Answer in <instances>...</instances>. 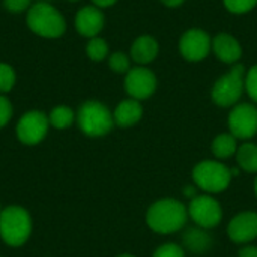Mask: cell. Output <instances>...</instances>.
Masks as SVG:
<instances>
[{
  "instance_id": "cell-32",
  "label": "cell",
  "mask_w": 257,
  "mask_h": 257,
  "mask_svg": "<svg viewBox=\"0 0 257 257\" xmlns=\"http://www.w3.org/2000/svg\"><path fill=\"white\" fill-rule=\"evenodd\" d=\"M117 257H136V256H133V254H126V253H125V254H120V256H117Z\"/></svg>"
},
{
  "instance_id": "cell-13",
  "label": "cell",
  "mask_w": 257,
  "mask_h": 257,
  "mask_svg": "<svg viewBox=\"0 0 257 257\" xmlns=\"http://www.w3.org/2000/svg\"><path fill=\"white\" fill-rule=\"evenodd\" d=\"M104 23H105V17L104 12L101 11V8L95 6V5H89L81 8L74 20L75 29L77 32L84 36V38H95L101 33V30L104 29Z\"/></svg>"
},
{
  "instance_id": "cell-16",
  "label": "cell",
  "mask_w": 257,
  "mask_h": 257,
  "mask_svg": "<svg viewBox=\"0 0 257 257\" xmlns=\"http://www.w3.org/2000/svg\"><path fill=\"white\" fill-rule=\"evenodd\" d=\"M143 116V108L140 101L137 99H123L122 102H119V105L116 107L113 117H114V125L120 126V128H130L133 125H136Z\"/></svg>"
},
{
  "instance_id": "cell-14",
  "label": "cell",
  "mask_w": 257,
  "mask_h": 257,
  "mask_svg": "<svg viewBox=\"0 0 257 257\" xmlns=\"http://www.w3.org/2000/svg\"><path fill=\"white\" fill-rule=\"evenodd\" d=\"M212 50L221 62L229 65L236 63L242 56V47L239 41L226 32L215 35V38L212 39Z\"/></svg>"
},
{
  "instance_id": "cell-12",
  "label": "cell",
  "mask_w": 257,
  "mask_h": 257,
  "mask_svg": "<svg viewBox=\"0 0 257 257\" xmlns=\"http://www.w3.org/2000/svg\"><path fill=\"white\" fill-rule=\"evenodd\" d=\"M227 235L235 244H248L257 239V212H241L227 226Z\"/></svg>"
},
{
  "instance_id": "cell-19",
  "label": "cell",
  "mask_w": 257,
  "mask_h": 257,
  "mask_svg": "<svg viewBox=\"0 0 257 257\" xmlns=\"http://www.w3.org/2000/svg\"><path fill=\"white\" fill-rule=\"evenodd\" d=\"M236 160L241 169L248 173H257V145L244 143L236 151Z\"/></svg>"
},
{
  "instance_id": "cell-3",
  "label": "cell",
  "mask_w": 257,
  "mask_h": 257,
  "mask_svg": "<svg viewBox=\"0 0 257 257\" xmlns=\"http://www.w3.org/2000/svg\"><path fill=\"white\" fill-rule=\"evenodd\" d=\"M32 233V218L21 206H8L0 212V238L9 247H21Z\"/></svg>"
},
{
  "instance_id": "cell-7",
  "label": "cell",
  "mask_w": 257,
  "mask_h": 257,
  "mask_svg": "<svg viewBox=\"0 0 257 257\" xmlns=\"http://www.w3.org/2000/svg\"><path fill=\"white\" fill-rule=\"evenodd\" d=\"M188 217L202 229H214L223 218V209L218 200L209 194H197L188 205Z\"/></svg>"
},
{
  "instance_id": "cell-8",
  "label": "cell",
  "mask_w": 257,
  "mask_h": 257,
  "mask_svg": "<svg viewBox=\"0 0 257 257\" xmlns=\"http://www.w3.org/2000/svg\"><path fill=\"white\" fill-rule=\"evenodd\" d=\"M48 116L39 110H32L20 117L15 133L21 143L32 146L44 140L48 133Z\"/></svg>"
},
{
  "instance_id": "cell-26",
  "label": "cell",
  "mask_w": 257,
  "mask_h": 257,
  "mask_svg": "<svg viewBox=\"0 0 257 257\" xmlns=\"http://www.w3.org/2000/svg\"><path fill=\"white\" fill-rule=\"evenodd\" d=\"M245 90L248 96L257 102V65L250 68L245 74Z\"/></svg>"
},
{
  "instance_id": "cell-9",
  "label": "cell",
  "mask_w": 257,
  "mask_h": 257,
  "mask_svg": "<svg viewBox=\"0 0 257 257\" xmlns=\"http://www.w3.org/2000/svg\"><path fill=\"white\" fill-rule=\"evenodd\" d=\"M230 134L241 140L253 139L257 134V107L253 104H238L229 114Z\"/></svg>"
},
{
  "instance_id": "cell-30",
  "label": "cell",
  "mask_w": 257,
  "mask_h": 257,
  "mask_svg": "<svg viewBox=\"0 0 257 257\" xmlns=\"http://www.w3.org/2000/svg\"><path fill=\"white\" fill-rule=\"evenodd\" d=\"M93 2V5L95 6H98V8H108V6H113L117 0H92Z\"/></svg>"
},
{
  "instance_id": "cell-15",
  "label": "cell",
  "mask_w": 257,
  "mask_h": 257,
  "mask_svg": "<svg viewBox=\"0 0 257 257\" xmlns=\"http://www.w3.org/2000/svg\"><path fill=\"white\" fill-rule=\"evenodd\" d=\"M158 42L151 35H142L137 39H134L131 45V59L137 65H148L155 60L158 56Z\"/></svg>"
},
{
  "instance_id": "cell-36",
  "label": "cell",
  "mask_w": 257,
  "mask_h": 257,
  "mask_svg": "<svg viewBox=\"0 0 257 257\" xmlns=\"http://www.w3.org/2000/svg\"><path fill=\"white\" fill-rule=\"evenodd\" d=\"M0 212H2V206H0Z\"/></svg>"
},
{
  "instance_id": "cell-29",
  "label": "cell",
  "mask_w": 257,
  "mask_h": 257,
  "mask_svg": "<svg viewBox=\"0 0 257 257\" xmlns=\"http://www.w3.org/2000/svg\"><path fill=\"white\" fill-rule=\"evenodd\" d=\"M239 257H257V247H244L239 250Z\"/></svg>"
},
{
  "instance_id": "cell-21",
  "label": "cell",
  "mask_w": 257,
  "mask_h": 257,
  "mask_svg": "<svg viewBox=\"0 0 257 257\" xmlns=\"http://www.w3.org/2000/svg\"><path fill=\"white\" fill-rule=\"evenodd\" d=\"M86 54L93 62H102L108 57V44L105 39L95 36L90 38L86 45Z\"/></svg>"
},
{
  "instance_id": "cell-2",
  "label": "cell",
  "mask_w": 257,
  "mask_h": 257,
  "mask_svg": "<svg viewBox=\"0 0 257 257\" xmlns=\"http://www.w3.org/2000/svg\"><path fill=\"white\" fill-rule=\"evenodd\" d=\"M27 27L45 39H57L66 32V20L50 2H35L26 12Z\"/></svg>"
},
{
  "instance_id": "cell-17",
  "label": "cell",
  "mask_w": 257,
  "mask_h": 257,
  "mask_svg": "<svg viewBox=\"0 0 257 257\" xmlns=\"http://www.w3.org/2000/svg\"><path fill=\"white\" fill-rule=\"evenodd\" d=\"M184 245L193 253H205L212 247V236L206 232V229H188L182 236Z\"/></svg>"
},
{
  "instance_id": "cell-23",
  "label": "cell",
  "mask_w": 257,
  "mask_h": 257,
  "mask_svg": "<svg viewBox=\"0 0 257 257\" xmlns=\"http://www.w3.org/2000/svg\"><path fill=\"white\" fill-rule=\"evenodd\" d=\"M17 81L15 71L8 63H0V93H8L14 89Z\"/></svg>"
},
{
  "instance_id": "cell-5",
  "label": "cell",
  "mask_w": 257,
  "mask_h": 257,
  "mask_svg": "<svg viewBox=\"0 0 257 257\" xmlns=\"http://www.w3.org/2000/svg\"><path fill=\"white\" fill-rule=\"evenodd\" d=\"M193 181L200 190L215 194L224 191L232 181V170L221 161L203 160L193 169Z\"/></svg>"
},
{
  "instance_id": "cell-4",
  "label": "cell",
  "mask_w": 257,
  "mask_h": 257,
  "mask_svg": "<svg viewBox=\"0 0 257 257\" xmlns=\"http://www.w3.org/2000/svg\"><path fill=\"white\" fill-rule=\"evenodd\" d=\"M80 130L89 137H104L114 126L113 113L99 101H86L77 113Z\"/></svg>"
},
{
  "instance_id": "cell-33",
  "label": "cell",
  "mask_w": 257,
  "mask_h": 257,
  "mask_svg": "<svg viewBox=\"0 0 257 257\" xmlns=\"http://www.w3.org/2000/svg\"><path fill=\"white\" fill-rule=\"evenodd\" d=\"M254 193H256V197H257V178H256V181H254Z\"/></svg>"
},
{
  "instance_id": "cell-10",
  "label": "cell",
  "mask_w": 257,
  "mask_h": 257,
  "mask_svg": "<svg viewBox=\"0 0 257 257\" xmlns=\"http://www.w3.org/2000/svg\"><path fill=\"white\" fill-rule=\"evenodd\" d=\"M211 50L212 39L202 29H190L179 39V51L188 62H200L206 59Z\"/></svg>"
},
{
  "instance_id": "cell-22",
  "label": "cell",
  "mask_w": 257,
  "mask_h": 257,
  "mask_svg": "<svg viewBox=\"0 0 257 257\" xmlns=\"http://www.w3.org/2000/svg\"><path fill=\"white\" fill-rule=\"evenodd\" d=\"M108 66L116 74H126L131 69V59L120 51H116L108 56Z\"/></svg>"
},
{
  "instance_id": "cell-20",
  "label": "cell",
  "mask_w": 257,
  "mask_h": 257,
  "mask_svg": "<svg viewBox=\"0 0 257 257\" xmlns=\"http://www.w3.org/2000/svg\"><path fill=\"white\" fill-rule=\"evenodd\" d=\"M74 120H75V113L68 105H57L48 114L50 126L56 130H66L74 123Z\"/></svg>"
},
{
  "instance_id": "cell-34",
  "label": "cell",
  "mask_w": 257,
  "mask_h": 257,
  "mask_svg": "<svg viewBox=\"0 0 257 257\" xmlns=\"http://www.w3.org/2000/svg\"><path fill=\"white\" fill-rule=\"evenodd\" d=\"M38 2H50V0H38Z\"/></svg>"
},
{
  "instance_id": "cell-28",
  "label": "cell",
  "mask_w": 257,
  "mask_h": 257,
  "mask_svg": "<svg viewBox=\"0 0 257 257\" xmlns=\"http://www.w3.org/2000/svg\"><path fill=\"white\" fill-rule=\"evenodd\" d=\"M12 117V104L3 95H0V128L6 126Z\"/></svg>"
},
{
  "instance_id": "cell-25",
  "label": "cell",
  "mask_w": 257,
  "mask_h": 257,
  "mask_svg": "<svg viewBox=\"0 0 257 257\" xmlns=\"http://www.w3.org/2000/svg\"><path fill=\"white\" fill-rule=\"evenodd\" d=\"M152 257H185V253L181 245L169 242V244L158 247Z\"/></svg>"
},
{
  "instance_id": "cell-18",
  "label": "cell",
  "mask_w": 257,
  "mask_h": 257,
  "mask_svg": "<svg viewBox=\"0 0 257 257\" xmlns=\"http://www.w3.org/2000/svg\"><path fill=\"white\" fill-rule=\"evenodd\" d=\"M236 137L232 136L230 133L218 134L214 142H212V152L218 160H226L230 158L232 155L236 154L238 145H236Z\"/></svg>"
},
{
  "instance_id": "cell-24",
  "label": "cell",
  "mask_w": 257,
  "mask_h": 257,
  "mask_svg": "<svg viewBox=\"0 0 257 257\" xmlns=\"http://www.w3.org/2000/svg\"><path fill=\"white\" fill-rule=\"evenodd\" d=\"M257 5V0H224V6L233 14H245Z\"/></svg>"
},
{
  "instance_id": "cell-1",
  "label": "cell",
  "mask_w": 257,
  "mask_h": 257,
  "mask_svg": "<svg viewBox=\"0 0 257 257\" xmlns=\"http://www.w3.org/2000/svg\"><path fill=\"white\" fill-rule=\"evenodd\" d=\"M188 220V209L175 199H161L149 206L146 212V224L160 235H170L182 230Z\"/></svg>"
},
{
  "instance_id": "cell-6",
  "label": "cell",
  "mask_w": 257,
  "mask_h": 257,
  "mask_svg": "<svg viewBox=\"0 0 257 257\" xmlns=\"http://www.w3.org/2000/svg\"><path fill=\"white\" fill-rule=\"evenodd\" d=\"M245 90V68L233 66L226 75L220 77L212 87V101L220 107H233Z\"/></svg>"
},
{
  "instance_id": "cell-11",
  "label": "cell",
  "mask_w": 257,
  "mask_h": 257,
  "mask_svg": "<svg viewBox=\"0 0 257 257\" xmlns=\"http://www.w3.org/2000/svg\"><path fill=\"white\" fill-rule=\"evenodd\" d=\"M155 89H157V77L151 69L145 66H136L126 72L125 90L130 95V98L137 101L148 99L154 95Z\"/></svg>"
},
{
  "instance_id": "cell-35",
  "label": "cell",
  "mask_w": 257,
  "mask_h": 257,
  "mask_svg": "<svg viewBox=\"0 0 257 257\" xmlns=\"http://www.w3.org/2000/svg\"><path fill=\"white\" fill-rule=\"evenodd\" d=\"M69 2H78V0H69Z\"/></svg>"
},
{
  "instance_id": "cell-31",
  "label": "cell",
  "mask_w": 257,
  "mask_h": 257,
  "mask_svg": "<svg viewBox=\"0 0 257 257\" xmlns=\"http://www.w3.org/2000/svg\"><path fill=\"white\" fill-rule=\"evenodd\" d=\"M160 2L164 3L169 8H176V6H181L185 0H160Z\"/></svg>"
},
{
  "instance_id": "cell-27",
  "label": "cell",
  "mask_w": 257,
  "mask_h": 257,
  "mask_svg": "<svg viewBox=\"0 0 257 257\" xmlns=\"http://www.w3.org/2000/svg\"><path fill=\"white\" fill-rule=\"evenodd\" d=\"M32 6V0H3V8L11 14L27 12Z\"/></svg>"
}]
</instances>
